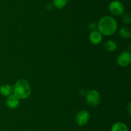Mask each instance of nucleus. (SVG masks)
Returning <instances> with one entry per match:
<instances>
[{
	"label": "nucleus",
	"mask_w": 131,
	"mask_h": 131,
	"mask_svg": "<svg viewBox=\"0 0 131 131\" xmlns=\"http://www.w3.org/2000/svg\"><path fill=\"white\" fill-rule=\"evenodd\" d=\"M99 32L102 35L110 36L114 34L117 29V23L112 17L104 16L101 18L97 24Z\"/></svg>",
	"instance_id": "f257e3e1"
},
{
	"label": "nucleus",
	"mask_w": 131,
	"mask_h": 131,
	"mask_svg": "<svg viewBox=\"0 0 131 131\" xmlns=\"http://www.w3.org/2000/svg\"><path fill=\"white\" fill-rule=\"evenodd\" d=\"M14 95L18 99H26L30 96L31 89L29 83L25 79H19L14 86Z\"/></svg>",
	"instance_id": "f03ea898"
},
{
	"label": "nucleus",
	"mask_w": 131,
	"mask_h": 131,
	"mask_svg": "<svg viewBox=\"0 0 131 131\" xmlns=\"http://www.w3.org/2000/svg\"><path fill=\"white\" fill-rule=\"evenodd\" d=\"M100 95L96 90L92 89L88 91L86 95V100L89 105L95 107L100 102Z\"/></svg>",
	"instance_id": "7ed1b4c3"
},
{
	"label": "nucleus",
	"mask_w": 131,
	"mask_h": 131,
	"mask_svg": "<svg viewBox=\"0 0 131 131\" xmlns=\"http://www.w3.org/2000/svg\"><path fill=\"white\" fill-rule=\"evenodd\" d=\"M110 12L115 15H121L124 12V6L120 1H113L110 3L109 6Z\"/></svg>",
	"instance_id": "20e7f679"
},
{
	"label": "nucleus",
	"mask_w": 131,
	"mask_h": 131,
	"mask_svg": "<svg viewBox=\"0 0 131 131\" xmlns=\"http://www.w3.org/2000/svg\"><path fill=\"white\" fill-rule=\"evenodd\" d=\"M90 120V114L87 110H83L79 111L75 117V121L79 126H84Z\"/></svg>",
	"instance_id": "39448f33"
},
{
	"label": "nucleus",
	"mask_w": 131,
	"mask_h": 131,
	"mask_svg": "<svg viewBox=\"0 0 131 131\" xmlns=\"http://www.w3.org/2000/svg\"><path fill=\"white\" fill-rule=\"evenodd\" d=\"M131 61L130 53L128 51H124L119 55L117 59V63L122 67H126L129 65Z\"/></svg>",
	"instance_id": "423d86ee"
},
{
	"label": "nucleus",
	"mask_w": 131,
	"mask_h": 131,
	"mask_svg": "<svg viewBox=\"0 0 131 131\" xmlns=\"http://www.w3.org/2000/svg\"><path fill=\"white\" fill-rule=\"evenodd\" d=\"M89 39L90 42L93 44H98L101 43L102 40V35L99 31L94 30L92 31L89 36Z\"/></svg>",
	"instance_id": "0eeeda50"
},
{
	"label": "nucleus",
	"mask_w": 131,
	"mask_h": 131,
	"mask_svg": "<svg viewBox=\"0 0 131 131\" xmlns=\"http://www.w3.org/2000/svg\"><path fill=\"white\" fill-rule=\"evenodd\" d=\"M6 104L10 109H15L19 104V99H18L14 95H11L8 96L6 100Z\"/></svg>",
	"instance_id": "6e6552de"
},
{
	"label": "nucleus",
	"mask_w": 131,
	"mask_h": 131,
	"mask_svg": "<svg viewBox=\"0 0 131 131\" xmlns=\"http://www.w3.org/2000/svg\"><path fill=\"white\" fill-rule=\"evenodd\" d=\"M13 92H14L13 87L10 85L4 84L0 87V92L3 96H8L12 95Z\"/></svg>",
	"instance_id": "1a4fd4ad"
},
{
	"label": "nucleus",
	"mask_w": 131,
	"mask_h": 131,
	"mask_svg": "<svg viewBox=\"0 0 131 131\" xmlns=\"http://www.w3.org/2000/svg\"><path fill=\"white\" fill-rule=\"evenodd\" d=\"M111 131H129V128L125 123L118 122L113 125Z\"/></svg>",
	"instance_id": "9d476101"
},
{
	"label": "nucleus",
	"mask_w": 131,
	"mask_h": 131,
	"mask_svg": "<svg viewBox=\"0 0 131 131\" xmlns=\"http://www.w3.org/2000/svg\"><path fill=\"white\" fill-rule=\"evenodd\" d=\"M104 46L107 51H110V52L114 51L117 48V45H116V42L111 41V40H109L107 42H106V43L104 44Z\"/></svg>",
	"instance_id": "9b49d317"
},
{
	"label": "nucleus",
	"mask_w": 131,
	"mask_h": 131,
	"mask_svg": "<svg viewBox=\"0 0 131 131\" xmlns=\"http://www.w3.org/2000/svg\"><path fill=\"white\" fill-rule=\"evenodd\" d=\"M120 35L124 39H129L131 36L130 30L128 28L124 27L120 29Z\"/></svg>",
	"instance_id": "f8f14e48"
},
{
	"label": "nucleus",
	"mask_w": 131,
	"mask_h": 131,
	"mask_svg": "<svg viewBox=\"0 0 131 131\" xmlns=\"http://www.w3.org/2000/svg\"><path fill=\"white\" fill-rule=\"evenodd\" d=\"M68 0H53V5L56 8L61 9L65 7Z\"/></svg>",
	"instance_id": "ddd939ff"
},
{
	"label": "nucleus",
	"mask_w": 131,
	"mask_h": 131,
	"mask_svg": "<svg viewBox=\"0 0 131 131\" xmlns=\"http://www.w3.org/2000/svg\"><path fill=\"white\" fill-rule=\"evenodd\" d=\"M122 19H123V21H124V23H125V24H130L131 22L130 15L128 14H124L122 17Z\"/></svg>",
	"instance_id": "4468645a"
},
{
	"label": "nucleus",
	"mask_w": 131,
	"mask_h": 131,
	"mask_svg": "<svg viewBox=\"0 0 131 131\" xmlns=\"http://www.w3.org/2000/svg\"><path fill=\"white\" fill-rule=\"evenodd\" d=\"M96 28H97V24L95 23H91L90 24H89V28L90 30L94 31L96 30Z\"/></svg>",
	"instance_id": "2eb2a0df"
},
{
	"label": "nucleus",
	"mask_w": 131,
	"mask_h": 131,
	"mask_svg": "<svg viewBox=\"0 0 131 131\" xmlns=\"http://www.w3.org/2000/svg\"><path fill=\"white\" fill-rule=\"evenodd\" d=\"M128 113H129V114H130V103H129V106H128Z\"/></svg>",
	"instance_id": "dca6fc26"
}]
</instances>
